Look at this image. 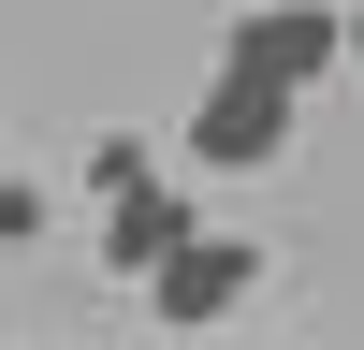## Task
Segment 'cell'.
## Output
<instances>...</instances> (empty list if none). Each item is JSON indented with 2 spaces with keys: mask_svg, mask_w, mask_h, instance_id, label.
I'll use <instances>...</instances> for the list:
<instances>
[{
  "mask_svg": "<svg viewBox=\"0 0 364 350\" xmlns=\"http://www.w3.org/2000/svg\"><path fill=\"white\" fill-rule=\"evenodd\" d=\"M190 161H204V175H262V161H291V88H262V73H233V58H219V88L190 102Z\"/></svg>",
  "mask_w": 364,
  "mask_h": 350,
  "instance_id": "6da1fadb",
  "label": "cell"
},
{
  "mask_svg": "<svg viewBox=\"0 0 364 350\" xmlns=\"http://www.w3.org/2000/svg\"><path fill=\"white\" fill-rule=\"evenodd\" d=\"M350 58V15H321V0H248L233 15V73H262V88H321Z\"/></svg>",
  "mask_w": 364,
  "mask_h": 350,
  "instance_id": "7a4b0ae2",
  "label": "cell"
},
{
  "mask_svg": "<svg viewBox=\"0 0 364 350\" xmlns=\"http://www.w3.org/2000/svg\"><path fill=\"white\" fill-rule=\"evenodd\" d=\"M248 292H262V248H248V233H190V248L146 277V307H161L175 336H204V321H233Z\"/></svg>",
  "mask_w": 364,
  "mask_h": 350,
  "instance_id": "3957f363",
  "label": "cell"
},
{
  "mask_svg": "<svg viewBox=\"0 0 364 350\" xmlns=\"http://www.w3.org/2000/svg\"><path fill=\"white\" fill-rule=\"evenodd\" d=\"M190 233H204V219L161 190V175H146V190H117V204H102V277H132V292H146L175 248H190Z\"/></svg>",
  "mask_w": 364,
  "mask_h": 350,
  "instance_id": "277c9868",
  "label": "cell"
},
{
  "mask_svg": "<svg viewBox=\"0 0 364 350\" xmlns=\"http://www.w3.org/2000/svg\"><path fill=\"white\" fill-rule=\"evenodd\" d=\"M146 175H161V161H146V132H102V146H87V190H102V204L146 190Z\"/></svg>",
  "mask_w": 364,
  "mask_h": 350,
  "instance_id": "5b68a950",
  "label": "cell"
},
{
  "mask_svg": "<svg viewBox=\"0 0 364 350\" xmlns=\"http://www.w3.org/2000/svg\"><path fill=\"white\" fill-rule=\"evenodd\" d=\"M44 219H58V204L29 190V175H0V248H29V233H44Z\"/></svg>",
  "mask_w": 364,
  "mask_h": 350,
  "instance_id": "8992f818",
  "label": "cell"
},
{
  "mask_svg": "<svg viewBox=\"0 0 364 350\" xmlns=\"http://www.w3.org/2000/svg\"><path fill=\"white\" fill-rule=\"evenodd\" d=\"M350 73H364V15H350Z\"/></svg>",
  "mask_w": 364,
  "mask_h": 350,
  "instance_id": "52a82bcc",
  "label": "cell"
},
{
  "mask_svg": "<svg viewBox=\"0 0 364 350\" xmlns=\"http://www.w3.org/2000/svg\"><path fill=\"white\" fill-rule=\"evenodd\" d=\"M321 15H364V0H321Z\"/></svg>",
  "mask_w": 364,
  "mask_h": 350,
  "instance_id": "ba28073f",
  "label": "cell"
}]
</instances>
